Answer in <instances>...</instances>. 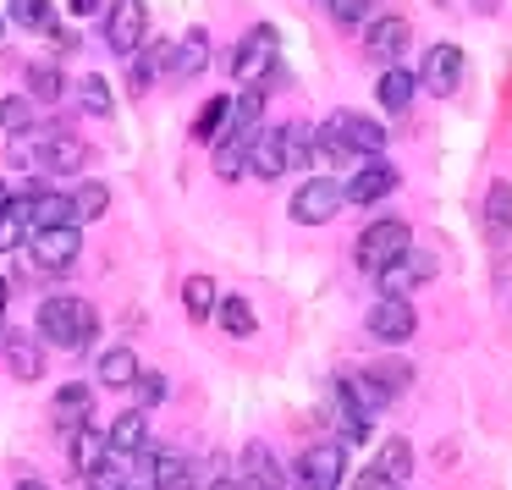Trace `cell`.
<instances>
[{"label":"cell","instance_id":"1","mask_svg":"<svg viewBox=\"0 0 512 490\" xmlns=\"http://www.w3.org/2000/svg\"><path fill=\"white\" fill-rule=\"evenodd\" d=\"M34 325H39V336H45L50 347H67V353H78V347L94 342V331H100V314H94L83 298H67V292H61V298H45V303H39Z\"/></svg>","mask_w":512,"mask_h":490},{"label":"cell","instance_id":"2","mask_svg":"<svg viewBox=\"0 0 512 490\" xmlns=\"http://www.w3.org/2000/svg\"><path fill=\"white\" fill-rule=\"evenodd\" d=\"M232 78L243 83V89H265V94L281 83V39H276V28H270V23L248 28V34L237 39Z\"/></svg>","mask_w":512,"mask_h":490},{"label":"cell","instance_id":"3","mask_svg":"<svg viewBox=\"0 0 512 490\" xmlns=\"http://www.w3.org/2000/svg\"><path fill=\"white\" fill-rule=\"evenodd\" d=\"M144 45H149L144 0H111V6H105V50H116V56H138Z\"/></svg>","mask_w":512,"mask_h":490},{"label":"cell","instance_id":"4","mask_svg":"<svg viewBox=\"0 0 512 490\" xmlns=\"http://www.w3.org/2000/svg\"><path fill=\"white\" fill-rule=\"evenodd\" d=\"M342 204H347V182H336V177H309L298 193H292L287 210H292V221H298V226H325L336 210H342Z\"/></svg>","mask_w":512,"mask_h":490},{"label":"cell","instance_id":"5","mask_svg":"<svg viewBox=\"0 0 512 490\" xmlns=\"http://www.w3.org/2000/svg\"><path fill=\"white\" fill-rule=\"evenodd\" d=\"M430 276H435V254H430V248H419V243H413L408 254H397L386 270H375L380 298H408V292H419Z\"/></svg>","mask_w":512,"mask_h":490},{"label":"cell","instance_id":"6","mask_svg":"<svg viewBox=\"0 0 512 490\" xmlns=\"http://www.w3.org/2000/svg\"><path fill=\"white\" fill-rule=\"evenodd\" d=\"M413 248V226L408 221H375L364 237H358V265L364 270H386L397 254Z\"/></svg>","mask_w":512,"mask_h":490},{"label":"cell","instance_id":"7","mask_svg":"<svg viewBox=\"0 0 512 490\" xmlns=\"http://www.w3.org/2000/svg\"><path fill=\"white\" fill-rule=\"evenodd\" d=\"M342 446H309V452L292 463V490H342Z\"/></svg>","mask_w":512,"mask_h":490},{"label":"cell","instance_id":"8","mask_svg":"<svg viewBox=\"0 0 512 490\" xmlns=\"http://www.w3.org/2000/svg\"><path fill=\"white\" fill-rule=\"evenodd\" d=\"M457 83H463V50L441 39V45H430L424 61H419V89L435 94V100H452Z\"/></svg>","mask_w":512,"mask_h":490},{"label":"cell","instance_id":"9","mask_svg":"<svg viewBox=\"0 0 512 490\" xmlns=\"http://www.w3.org/2000/svg\"><path fill=\"white\" fill-rule=\"evenodd\" d=\"M397 193V171L386 166V160H358V171L347 177V204H380Z\"/></svg>","mask_w":512,"mask_h":490},{"label":"cell","instance_id":"10","mask_svg":"<svg viewBox=\"0 0 512 490\" xmlns=\"http://www.w3.org/2000/svg\"><path fill=\"white\" fill-rule=\"evenodd\" d=\"M413 331H419V314L408 298H380L369 309V336H380V342H408Z\"/></svg>","mask_w":512,"mask_h":490},{"label":"cell","instance_id":"11","mask_svg":"<svg viewBox=\"0 0 512 490\" xmlns=\"http://www.w3.org/2000/svg\"><path fill=\"white\" fill-rule=\"evenodd\" d=\"M138 468L149 474V485L155 490H193V468L182 452H166V446H149L144 457H138Z\"/></svg>","mask_w":512,"mask_h":490},{"label":"cell","instance_id":"12","mask_svg":"<svg viewBox=\"0 0 512 490\" xmlns=\"http://www.w3.org/2000/svg\"><path fill=\"white\" fill-rule=\"evenodd\" d=\"M34 259L45 270H67L72 259H78V248H83V232L78 226H45V232H34Z\"/></svg>","mask_w":512,"mask_h":490},{"label":"cell","instance_id":"13","mask_svg":"<svg viewBox=\"0 0 512 490\" xmlns=\"http://www.w3.org/2000/svg\"><path fill=\"white\" fill-rule=\"evenodd\" d=\"M402 45H408V23H402L397 12H386V17H369V34H364V50H369V61H380V67H397Z\"/></svg>","mask_w":512,"mask_h":490},{"label":"cell","instance_id":"14","mask_svg":"<svg viewBox=\"0 0 512 490\" xmlns=\"http://www.w3.org/2000/svg\"><path fill=\"white\" fill-rule=\"evenodd\" d=\"M237 474H243L248 490H287V474H281L276 452H270L265 441H248V446H243V463H237Z\"/></svg>","mask_w":512,"mask_h":490},{"label":"cell","instance_id":"15","mask_svg":"<svg viewBox=\"0 0 512 490\" xmlns=\"http://www.w3.org/2000/svg\"><path fill=\"white\" fill-rule=\"evenodd\" d=\"M105 457H111V424H105V419H89L78 435H72V474L89 479L94 468L105 463Z\"/></svg>","mask_w":512,"mask_h":490},{"label":"cell","instance_id":"16","mask_svg":"<svg viewBox=\"0 0 512 490\" xmlns=\"http://www.w3.org/2000/svg\"><path fill=\"white\" fill-rule=\"evenodd\" d=\"M89 419H94V391L83 386V380H72V386H61V391H56V430L72 441V435H78Z\"/></svg>","mask_w":512,"mask_h":490},{"label":"cell","instance_id":"17","mask_svg":"<svg viewBox=\"0 0 512 490\" xmlns=\"http://www.w3.org/2000/svg\"><path fill=\"white\" fill-rule=\"evenodd\" d=\"M248 171H254L259 182H276L281 171H292V160H287V138H281V127H270V133H259V138H254Z\"/></svg>","mask_w":512,"mask_h":490},{"label":"cell","instance_id":"18","mask_svg":"<svg viewBox=\"0 0 512 490\" xmlns=\"http://www.w3.org/2000/svg\"><path fill=\"white\" fill-rule=\"evenodd\" d=\"M111 452L116 457H144L149 452V419H144V408L116 413V419H111Z\"/></svg>","mask_w":512,"mask_h":490},{"label":"cell","instance_id":"19","mask_svg":"<svg viewBox=\"0 0 512 490\" xmlns=\"http://www.w3.org/2000/svg\"><path fill=\"white\" fill-rule=\"evenodd\" d=\"M336 127L347 133V144H353L358 160H375L380 149H386V127L369 122V116H353V111H336Z\"/></svg>","mask_w":512,"mask_h":490},{"label":"cell","instance_id":"20","mask_svg":"<svg viewBox=\"0 0 512 490\" xmlns=\"http://www.w3.org/2000/svg\"><path fill=\"white\" fill-rule=\"evenodd\" d=\"M6 375H12V380H39V375H45L39 342L28 331H6Z\"/></svg>","mask_w":512,"mask_h":490},{"label":"cell","instance_id":"21","mask_svg":"<svg viewBox=\"0 0 512 490\" xmlns=\"http://www.w3.org/2000/svg\"><path fill=\"white\" fill-rule=\"evenodd\" d=\"M380 111H408L419 94V67H386L380 72Z\"/></svg>","mask_w":512,"mask_h":490},{"label":"cell","instance_id":"22","mask_svg":"<svg viewBox=\"0 0 512 490\" xmlns=\"http://www.w3.org/2000/svg\"><path fill=\"white\" fill-rule=\"evenodd\" d=\"M83 160H89V149H83L78 138H45V144H39V166H45L50 177H72V171H83Z\"/></svg>","mask_w":512,"mask_h":490},{"label":"cell","instance_id":"23","mask_svg":"<svg viewBox=\"0 0 512 490\" xmlns=\"http://www.w3.org/2000/svg\"><path fill=\"white\" fill-rule=\"evenodd\" d=\"M28 204H34V232H45V226H78V204H72V193L45 188L39 199H28Z\"/></svg>","mask_w":512,"mask_h":490},{"label":"cell","instance_id":"24","mask_svg":"<svg viewBox=\"0 0 512 490\" xmlns=\"http://www.w3.org/2000/svg\"><path fill=\"white\" fill-rule=\"evenodd\" d=\"M204 67H210V34L193 28V34L177 45V56H171V78H199Z\"/></svg>","mask_w":512,"mask_h":490},{"label":"cell","instance_id":"25","mask_svg":"<svg viewBox=\"0 0 512 490\" xmlns=\"http://www.w3.org/2000/svg\"><path fill=\"white\" fill-rule=\"evenodd\" d=\"M138 375H144V364H138L133 347H105L100 353V380L105 386H133Z\"/></svg>","mask_w":512,"mask_h":490},{"label":"cell","instance_id":"26","mask_svg":"<svg viewBox=\"0 0 512 490\" xmlns=\"http://www.w3.org/2000/svg\"><path fill=\"white\" fill-rule=\"evenodd\" d=\"M369 468H380L386 479H408L413 474V441H402V435H391V441H380V452H375V463Z\"/></svg>","mask_w":512,"mask_h":490},{"label":"cell","instance_id":"27","mask_svg":"<svg viewBox=\"0 0 512 490\" xmlns=\"http://www.w3.org/2000/svg\"><path fill=\"white\" fill-rule=\"evenodd\" d=\"M182 309H188V320H210V314L221 309L215 281L210 276H188V281H182Z\"/></svg>","mask_w":512,"mask_h":490},{"label":"cell","instance_id":"28","mask_svg":"<svg viewBox=\"0 0 512 490\" xmlns=\"http://www.w3.org/2000/svg\"><path fill=\"white\" fill-rule=\"evenodd\" d=\"M507 221H512V188L507 182H490V193H485V232H490V243L507 237Z\"/></svg>","mask_w":512,"mask_h":490},{"label":"cell","instance_id":"29","mask_svg":"<svg viewBox=\"0 0 512 490\" xmlns=\"http://www.w3.org/2000/svg\"><path fill=\"white\" fill-rule=\"evenodd\" d=\"M215 314H221V331H226V336H237V342H248V336L259 331L254 303H248V298H221V309H215Z\"/></svg>","mask_w":512,"mask_h":490},{"label":"cell","instance_id":"30","mask_svg":"<svg viewBox=\"0 0 512 490\" xmlns=\"http://www.w3.org/2000/svg\"><path fill=\"white\" fill-rule=\"evenodd\" d=\"M72 204H78V226L105 221V210H111V188H105V182H78V188H72Z\"/></svg>","mask_w":512,"mask_h":490},{"label":"cell","instance_id":"31","mask_svg":"<svg viewBox=\"0 0 512 490\" xmlns=\"http://www.w3.org/2000/svg\"><path fill=\"white\" fill-rule=\"evenodd\" d=\"M171 56H177V50H171L166 39H155V45H144V56H138V67H133V89H149V83H155L160 72L171 67Z\"/></svg>","mask_w":512,"mask_h":490},{"label":"cell","instance_id":"32","mask_svg":"<svg viewBox=\"0 0 512 490\" xmlns=\"http://www.w3.org/2000/svg\"><path fill=\"white\" fill-rule=\"evenodd\" d=\"M226 122H232V100H226V94H215V100H204L199 122H193V138H204V144H210V138H221Z\"/></svg>","mask_w":512,"mask_h":490},{"label":"cell","instance_id":"33","mask_svg":"<svg viewBox=\"0 0 512 490\" xmlns=\"http://www.w3.org/2000/svg\"><path fill=\"white\" fill-rule=\"evenodd\" d=\"M6 17L23 28H50L56 23V12H50V0H6Z\"/></svg>","mask_w":512,"mask_h":490},{"label":"cell","instance_id":"34","mask_svg":"<svg viewBox=\"0 0 512 490\" xmlns=\"http://www.w3.org/2000/svg\"><path fill=\"white\" fill-rule=\"evenodd\" d=\"M369 369H375V380L391 391V397H402V391L413 386V364H402V358H380V364H369Z\"/></svg>","mask_w":512,"mask_h":490},{"label":"cell","instance_id":"35","mask_svg":"<svg viewBox=\"0 0 512 490\" xmlns=\"http://www.w3.org/2000/svg\"><path fill=\"white\" fill-rule=\"evenodd\" d=\"M281 138H287V160H292V166H309V160H314V133L303 122H287V127H281Z\"/></svg>","mask_w":512,"mask_h":490},{"label":"cell","instance_id":"36","mask_svg":"<svg viewBox=\"0 0 512 490\" xmlns=\"http://www.w3.org/2000/svg\"><path fill=\"white\" fill-rule=\"evenodd\" d=\"M28 89H34V100H61V72L45 67V61H34V67H28Z\"/></svg>","mask_w":512,"mask_h":490},{"label":"cell","instance_id":"37","mask_svg":"<svg viewBox=\"0 0 512 490\" xmlns=\"http://www.w3.org/2000/svg\"><path fill=\"white\" fill-rule=\"evenodd\" d=\"M325 12H331V23H336V28H364L369 0H325Z\"/></svg>","mask_w":512,"mask_h":490},{"label":"cell","instance_id":"38","mask_svg":"<svg viewBox=\"0 0 512 490\" xmlns=\"http://www.w3.org/2000/svg\"><path fill=\"white\" fill-rule=\"evenodd\" d=\"M0 122H6V133H28V127H34V105L28 100H17V94H6V105H0Z\"/></svg>","mask_w":512,"mask_h":490},{"label":"cell","instance_id":"39","mask_svg":"<svg viewBox=\"0 0 512 490\" xmlns=\"http://www.w3.org/2000/svg\"><path fill=\"white\" fill-rule=\"evenodd\" d=\"M78 94H83V111H94V116L111 111V89H105V78H83Z\"/></svg>","mask_w":512,"mask_h":490},{"label":"cell","instance_id":"40","mask_svg":"<svg viewBox=\"0 0 512 490\" xmlns=\"http://www.w3.org/2000/svg\"><path fill=\"white\" fill-rule=\"evenodd\" d=\"M133 397H138V408H155V402L166 397V380H160L155 369H144V375L133 380Z\"/></svg>","mask_w":512,"mask_h":490},{"label":"cell","instance_id":"41","mask_svg":"<svg viewBox=\"0 0 512 490\" xmlns=\"http://www.w3.org/2000/svg\"><path fill=\"white\" fill-rule=\"evenodd\" d=\"M353 490H402V485H397V479H386L380 468H364V474L353 479Z\"/></svg>","mask_w":512,"mask_h":490},{"label":"cell","instance_id":"42","mask_svg":"<svg viewBox=\"0 0 512 490\" xmlns=\"http://www.w3.org/2000/svg\"><path fill=\"white\" fill-rule=\"evenodd\" d=\"M94 6H100V0H72V12H78V17H89Z\"/></svg>","mask_w":512,"mask_h":490},{"label":"cell","instance_id":"43","mask_svg":"<svg viewBox=\"0 0 512 490\" xmlns=\"http://www.w3.org/2000/svg\"><path fill=\"white\" fill-rule=\"evenodd\" d=\"M12 490H50V485H39V479H17Z\"/></svg>","mask_w":512,"mask_h":490},{"label":"cell","instance_id":"44","mask_svg":"<svg viewBox=\"0 0 512 490\" xmlns=\"http://www.w3.org/2000/svg\"><path fill=\"white\" fill-rule=\"evenodd\" d=\"M138 490H155V485H138Z\"/></svg>","mask_w":512,"mask_h":490}]
</instances>
